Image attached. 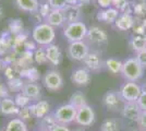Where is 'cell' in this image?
Masks as SVG:
<instances>
[{
  "instance_id": "cell-1",
  "label": "cell",
  "mask_w": 146,
  "mask_h": 131,
  "mask_svg": "<svg viewBox=\"0 0 146 131\" xmlns=\"http://www.w3.org/2000/svg\"><path fill=\"white\" fill-rule=\"evenodd\" d=\"M56 38V31L52 26L46 22L37 24L32 30V39L38 45L46 47L50 44H54Z\"/></svg>"
},
{
  "instance_id": "cell-2",
  "label": "cell",
  "mask_w": 146,
  "mask_h": 131,
  "mask_svg": "<svg viewBox=\"0 0 146 131\" xmlns=\"http://www.w3.org/2000/svg\"><path fill=\"white\" fill-rule=\"evenodd\" d=\"M121 73L127 81L136 82L144 74V68L136 58H129L122 65Z\"/></svg>"
},
{
  "instance_id": "cell-3",
  "label": "cell",
  "mask_w": 146,
  "mask_h": 131,
  "mask_svg": "<svg viewBox=\"0 0 146 131\" xmlns=\"http://www.w3.org/2000/svg\"><path fill=\"white\" fill-rule=\"evenodd\" d=\"M87 31H88V29L85 25V23H83L82 21H79V22L66 24L64 29H63V35L70 43L80 42L86 37Z\"/></svg>"
},
{
  "instance_id": "cell-4",
  "label": "cell",
  "mask_w": 146,
  "mask_h": 131,
  "mask_svg": "<svg viewBox=\"0 0 146 131\" xmlns=\"http://www.w3.org/2000/svg\"><path fill=\"white\" fill-rule=\"evenodd\" d=\"M78 109L71 104H63L58 106L54 112L56 120L60 125H70L73 121H75Z\"/></svg>"
},
{
  "instance_id": "cell-5",
  "label": "cell",
  "mask_w": 146,
  "mask_h": 131,
  "mask_svg": "<svg viewBox=\"0 0 146 131\" xmlns=\"http://www.w3.org/2000/svg\"><path fill=\"white\" fill-rule=\"evenodd\" d=\"M119 94L124 102H137L142 94V86L136 82L127 81L121 86Z\"/></svg>"
},
{
  "instance_id": "cell-6",
  "label": "cell",
  "mask_w": 146,
  "mask_h": 131,
  "mask_svg": "<svg viewBox=\"0 0 146 131\" xmlns=\"http://www.w3.org/2000/svg\"><path fill=\"white\" fill-rule=\"evenodd\" d=\"M43 84L48 91H59L63 85V78L57 70H48L43 78Z\"/></svg>"
},
{
  "instance_id": "cell-7",
  "label": "cell",
  "mask_w": 146,
  "mask_h": 131,
  "mask_svg": "<svg viewBox=\"0 0 146 131\" xmlns=\"http://www.w3.org/2000/svg\"><path fill=\"white\" fill-rule=\"evenodd\" d=\"M68 54L71 59L76 61H83L86 56L90 54V47L84 41L80 42H73L69 44L68 47Z\"/></svg>"
},
{
  "instance_id": "cell-8",
  "label": "cell",
  "mask_w": 146,
  "mask_h": 131,
  "mask_svg": "<svg viewBox=\"0 0 146 131\" xmlns=\"http://www.w3.org/2000/svg\"><path fill=\"white\" fill-rule=\"evenodd\" d=\"M95 121V112L91 106L85 105L78 109L75 121L81 127H90Z\"/></svg>"
},
{
  "instance_id": "cell-9",
  "label": "cell",
  "mask_w": 146,
  "mask_h": 131,
  "mask_svg": "<svg viewBox=\"0 0 146 131\" xmlns=\"http://www.w3.org/2000/svg\"><path fill=\"white\" fill-rule=\"evenodd\" d=\"M142 112L137 102H125L121 108L122 116L130 121H137Z\"/></svg>"
},
{
  "instance_id": "cell-10",
  "label": "cell",
  "mask_w": 146,
  "mask_h": 131,
  "mask_svg": "<svg viewBox=\"0 0 146 131\" xmlns=\"http://www.w3.org/2000/svg\"><path fill=\"white\" fill-rule=\"evenodd\" d=\"M122 100H123L121 98L120 94L115 92V91H109L104 95L103 103L108 110L116 112L118 109H120V105H121Z\"/></svg>"
},
{
  "instance_id": "cell-11",
  "label": "cell",
  "mask_w": 146,
  "mask_h": 131,
  "mask_svg": "<svg viewBox=\"0 0 146 131\" xmlns=\"http://www.w3.org/2000/svg\"><path fill=\"white\" fill-rule=\"evenodd\" d=\"M62 13L64 15L66 24L79 22L82 18V10L80 5H67L62 9Z\"/></svg>"
},
{
  "instance_id": "cell-12",
  "label": "cell",
  "mask_w": 146,
  "mask_h": 131,
  "mask_svg": "<svg viewBox=\"0 0 146 131\" xmlns=\"http://www.w3.org/2000/svg\"><path fill=\"white\" fill-rule=\"evenodd\" d=\"M86 37L93 44H104L107 42L108 35L103 29L98 26H91L87 31Z\"/></svg>"
},
{
  "instance_id": "cell-13",
  "label": "cell",
  "mask_w": 146,
  "mask_h": 131,
  "mask_svg": "<svg viewBox=\"0 0 146 131\" xmlns=\"http://www.w3.org/2000/svg\"><path fill=\"white\" fill-rule=\"evenodd\" d=\"M30 109L31 112H32L33 117L42 119L43 117L47 116L49 114L50 105L48 104V102H46V100H36V102L32 103L30 105Z\"/></svg>"
},
{
  "instance_id": "cell-14",
  "label": "cell",
  "mask_w": 146,
  "mask_h": 131,
  "mask_svg": "<svg viewBox=\"0 0 146 131\" xmlns=\"http://www.w3.org/2000/svg\"><path fill=\"white\" fill-rule=\"evenodd\" d=\"M71 80L76 85H87L91 81L90 70L86 68L75 69L71 74Z\"/></svg>"
},
{
  "instance_id": "cell-15",
  "label": "cell",
  "mask_w": 146,
  "mask_h": 131,
  "mask_svg": "<svg viewBox=\"0 0 146 131\" xmlns=\"http://www.w3.org/2000/svg\"><path fill=\"white\" fill-rule=\"evenodd\" d=\"M20 108L15 104V102L11 97H3L0 98V112L7 116H13L18 115Z\"/></svg>"
},
{
  "instance_id": "cell-16",
  "label": "cell",
  "mask_w": 146,
  "mask_h": 131,
  "mask_svg": "<svg viewBox=\"0 0 146 131\" xmlns=\"http://www.w3.org/2000/svg\"><path fill=\"white\" fill-rule=\"evenodd\" d=\"M46 55H47V60L54 66H58L61 63L62 59V54H61L60 47L56 44H50L45 47Z\"/></svg>"
},
{
  "instance_id": "cell-17",
  "label": "cell",
  "mask_w": 146,
  "mask_h": 131,
  "mask_svg": "<svg viewBox=\"0 0 146 131\" xmlns=\"http://www.w3.org/2000/svg\"><path fill=\"white\" fill-rule=\"evenodd\" d=\"M22 92L32 100L36 102L38 100V98L40 97V94H42V90L40 86L37 84L36 82H26L24 83V86L22 88Z\"/></svg>"
},
{
  "instance_id": "cell-18",
  "label": "cell",
  "mask_w": 146,
  "mask_h": 131,
  "mask_svg": "<svg viewBox=\"0 0 146 131\" xmlns=\"http://www.w3.org/2000/svg\"><path fill=\"white\" fill-rule=\"evenodd\" d=\"M96 18L98 21H104L105 23H109V24L115 23L117 19L119 18V10L110 7L108 9H104L102 11H98Z\"/></svg>"
},
{
  "instance_id": "cell-19",
  "label": "cell",
  "mask_w": 146,
  "mask_h": 131,
  "mask_svg": "<svg viewBox=\"0 0 146 131\" xmlns=\"http://www.w3.org/2000/svg\"><path fill=\"white\" fill-rule=\"evenodd\" d=\"M83 63L85 65L86 69L92 70V71H98L103 67L102 58L97 53H91L90 51V54L86 56V58L83 60Z\"/></svg>"
},
{
  "instance_id": "cell-20",
  "label": "cell",
  "mask_w": 146,
  "mask_h": 131,
  "mask_svg": "<svg viewBox=\"0 0 146 131\" xmlns=\"http://www.w3.org/2000/svg\"><path fill=\"white\" fill-rule=\"evenodd\" d=\"M45 22L49 24L50 26L55 27H60L63 24H66V20H64V15L62 13V10H51L48 17L46 18Z\"/></svg>"
},
{
  "instance_id": "cell-21",
  "label": "cell",
  "mask_w": 146,
  "mask_h": 131,
  "mask_svg": "<svg viewBox=\"0 0 146 131\" xmlns=\"http://www.w3.org/2000/svg\"><path fill=\"white\" fill-rule=\"evenodd\" d=\"M116 27L120 31H128L130 29H132L135 22H134V18L132 14H128V13H122L119 15V18L117 19L115 22Z\"/></svg>"
},
{
  "instance_id": "cell-22",
  "label": "cell",
  "mask_w": 146,
  "mask_h": 131,
  "mask_svg": "<svg viewBox=\"0 0 146 131\" xmlns=\"http://www.w3.org/2000/svg\"><path fill=\"white\" fill-rule=\"evenodd\" d=\"M15 5L20 10L29 13L36 12L39 9L38 0H15Z\"/></svg>"
},
{
  "instance_id": "cell-23",
  "label": "cell",
  "mask_w": 146,
  "mask_h": 131,
  "mask_svg": "<svg viewBox=\"0 0 146 131\" xmlns=\"http://www.w3.org/2000/svg\"><path fill=\"white\" fill-rule=\"evenodd\" d=\"M5 131H29V129L24 121L18 117L8 121V124L5 127Z\"/></svg>"
},
{
  "instance_id": "cell-24",
  "label": "cell",
  "mask_w": 146,
  "mask_h": 131,
  "mask_svg": "<svg viewBox=\"0 0 146 131\" xmlns=\"http://www.w3.org/2000/svg\"><path fill=\"white\" fill-rule=\"evenodd\" d=\"M58 125L54 114H48L47 116L39 119V129L44 131H51Z\"/></svg>"
},
{
  "instance_id": "cell-25",
  "label": "cell",
  "mask_w": 146,
  "mask_h": 131,
  "mask_svg": "<svg viewBox=\"0 0 146 131\" xmlns=\"http://www.w3.org/2000/svg\"><path fill=\"white\" fill-rule=\"evenodd\" d=\"M69 104H71L72 106H74L76 109H79L81 107L87 105V100H86V96L82 93L81 91H76L70 96L69 100Z\"/></svg>"
},
{
  "instance_id": "cell-26",
  "label": "cell",
  "mask_w": 146,
  "mask_h": 131,
  "mask_svg": "<svg viewBox=\"0 0 146 131\" xmlns=\"http://www.w3.org/2000/svg\"><path fill=\"white\" fill-rule=\"evenodd\" d=\"M130 45L136 53L146 49V35H134L130 42Z\"/></svg>"
},
{
  "instance_id": "cell-27",
  "label": "cell",
  "mask_w": 146,
  "mask_h": 131,
  "mask_svg": "<svg viewBox=\"0 0 146 131\" xmlns=\"http://www.w3.org/2000/svg\"><path fill=\"white\" fill-rule=\"evenodd\" d=\"M23 27H24V25H23V21L21 19H11L8 24V30L13 36H15L24 31Z\"/></svg>"
},
{
  "instance_id": "cell-28",
  "label": "cell",
  "mask_w": 146,
  "mask_h": 131,
  "mask_svg": "<svg viewBox=\"0 0 146 131\" xmlns=\"http://www.w3.org/2000/svg\"><path fill=\"white\" fill-rule=\"evenodd\" d=\"M105 65H106L107 69L109 70L111 73L117 74V73H119V72L122 71V65H123V63H121L118 59H115V58H109V59L106 60Z\"/></svg>"
},
{
  "instance_id": "cell-29",
  "label": "cell",
  "mask_w": 146,
  "mask_h": 131,
  "mask_svg": "<svg viewBox=\"0 0 146 131\" xmlns=\"http://www.w3.org/2000/svg\"><path fill=\"white\" fill-rule=\"evenodd\" d=\"M21 76H24L26 79H29V81L31 82H36L39 78V73H38V70L35 67H30V68H26L21 70L20 72Z\"/></svg>"
},
{
  "instance_id": "cell-30",
  "label": "cell",
  "mask_w": 146,
  "mask_h": 131,
  "mask_svg": "<svg viewBox=\"0 0 146 131\" xmlns=\"http://www.w3.org/2000/svg\"><path fill=\"white\" fill-rule=\"evenodd\" d=\"M102 131H119L120 125L116 119H106L102 124Z\"/></svg>"
},
{
  "instance_id": "cell-31",
  "label": "cell",
  "mask_w": 146,
  "mask_h": 131,
  "mask_svg": "<svg viewBox=\"0 0 146 131\" xmlns=\"http://www.w3.org/2000/svg\"><path fill=\"white\" fill-rule=\"evenodd\" d=\"M14 102L19 106V108H23V107H27L32 104V100L29 98L23 92L17 93L15 97H14Z\"/></svg>"
},
{
  "instance_id": "cell-32",
  "label": "cell",
  "mask_w": 146,
  "mask_h": 131,
  "mask_svg": "<svg viewBox=\"0 0 146 131\" xmlns=\"http://www.w3.org/2000/svg\"><path fill=\"white\" fill-rule=\"evenodd\" d=\"M34 61L36 63H47V55H46V50H45V47L43 46H39L37 47V49L34 51Z\"/></svg>"
},
{
  "instance_id": "cell-33",
  "label": "cell",
  "mask_w": 146,
  "mask_h": 131,
  "mask_svg": "<svg viewBox=\"0 0 146 131\" xmlns=\"http://www.w3.org/2000/svg\"><path fill=\"white\" fill-rule=\"evenodd\" d=\"M8 86L9 88L13 91V92H22V88L24 86V82L21 78H14L12 80H9L8 81Z\"/></svg>"
},
{
  "instance_id": "cell-34",
  "label": "cell",
  "mask_w": 146,
  "mask_h": 131,
  "mask_svg": "<svg viewBox=\"0 0 146 131\" xmlns=\"http://www.w3.org/2000/svg\"><path fill=\"white\" fill-rule=\"evenodd\" d=\"M132 13H135L136 15H144L146 14V3L145 2H135L131 3Z\"/></svg>"
},
{
  "instance_id": "cell-35",
  "label": "cell",
  "mask_w": 146,
  "mask_h": 131,
  "mask_svg": "<svg viewBox=\"0 0 146 131\" xmlns=\"http://www.w3.org/2000/svg\"><path fill=\"white\" fill-rule=\"evenodd\" d=\"M52 9L49 6L48 1H45V2H39V9H38V12L40 13V15L43 17L44 19L46 20V18L48 17V14L50 13Z\"/></svg>"
},
{
  "instance_id": "cell-36",
  "label": "cell",
  "mask_w": 146,
  "mask_h": 131,
  "mask_svg": "<svg viewBox=\"0 0 146 131\" xmlns=\"http://www.w3.org/2000/svg\"><path fill=\"white\" fill-rule=\"evenodd\" d=\"M18 116H19V118L22 119L24 122L26 120H29V119L32 118L33 115H32V112H31V109H30V106L20 108V112H19Z\"/></svg>"
},
{
  "instance_id": "cell-37",
  "label": "cell",
  "mask_w": 146,
  "mask_h": 131,
  "mask_svg": "<svg viewBox=\"0 0 146 131\" xmlns=\"http://www.w3.org/2000/svg\"><path fill=\"white\" fill-rule=\"evenodd\" d=\"M47 1L52 10H62L67 6L66 0H47Z\"/></svg>"
},
{
  "instance_id": "cell-38",
  "label": "cell",
  "mask_w": 146,
  "mask_h": 131,
  "mask_svg": "<svg viewBox=\"0 0 146 131\" xmlns=\"http://www.w3.org/2000/svg\"><path fill=\"white\" fill-rule=\"evenodd\" d=\"M129 5L128 0H112V6H115L117 10L119 11H124L127 9V7Z\"/></svg>"
},
{
  "instance_id": "cell-39",
  "label": "cell",
  "mask_w": 146,
  "mask_h": 131,
  "mask_svg": "<svg viewBox=\"0 0 146 131\" xmlns=\"http://www.w3.org/2000/svg\"><path fill=\"white\" fill-rule=\"evenodd\" d=\"M37 46H38V45H37L33 39H30V38H29V39L23 44L24 50H29V51H33V53L37 49Z\"/></svg>"
},
{
  "instance_id": "cell-40",
  "label": "cell",
  "mask_w": 146,
  "mask_h": 131,
  "mask_svg": "<svg viewBox=\"0 0 146 131\" xmlns=\"http://www.w3.org/2000/svg\"><path fill=\"white\" fill-rule=\"evenodd\" d=\"M135 58H136L137 61L142 65V67L145 68L146 67V49L139 51V53L136 54V57H135Z\"/></svg>"
},
{
  "instance_id": "cell-41",
  "label": "cell",
  "mask_w": 146,
  "mask_h": 131,
  "mask_svg": "<svg viewBox=\"0 0 146 131\" xmlns=\"http://www.w3.org/2000/svg\"><path fill=\"white\" fill-rule=\"evenodd\" d=\"M137 104L141 107V109L143 112H146V92L142 91V94L140 95L139 100H137Z\"/></svg>"
},
{
  "instance_id": "cell-42",
  "label": "cell",
  "mask_w": 146,
  "mask_h": 131,
  "mask_svg": "<svg viewBox=\"0 0 146 131\" xmlns=\"http://www.w3.org/2000/svg\"><path fill=\"white\" fill-rule=\"evenodd\" d=\"M31 19H32V21L36 25L45 22V19L40 15V13L38 12V11H36V12H34V13H31Z\"/></svg>"
},
{
  "instance_id": "cell-43",
  "label": "cell",
  "mask_w": 146,
  "mask_h": 131,
  "mask_svg": "<svg viewBox=\"0 0 146 131\" xmlns=\"http://www.w3.org/2000/svg\"><path fill=\"white\" fill-rule=\"evenodd\" d=\"M15 72H17V70H15V68H14L13 66H8V67L5 69V74H6L8 81H9V80H12V79L15 78V76H14V73H15Z\"/></svg>"
},
{
  "instance_id": "cell-44",
  "label": "cell",
  "mask_w": 146,
  "mask_h": 131,
  "mask_svg": "<svg viewBox=\"0 0 146 131\" xmlns=\"http://www.w3.org/2000/svg\"><path fill=\"white\" fill-rule=\"evenodd\" d=\"M137 125H139V128H141L142 130H146V112H142L140 118L136 121Z\"/></svg>"
},
{
  "instance_id": "cell-45",
  "label": "cell",
  "mask_w": 146,
  "mask_h": 131,
  "mask_svg": "<svg viewBox=\"0 0 146 131\" xmlns=\"http://www.w3.org/2000/svg\"><path fill=\"white\" fill-rule=\"evenodd\" d=\"M133 30H134V34L135 35H145V25L143 23L141 24H135L133 26Z\"/></svg>"
},
{
  "instance_id": "cell-46",
  "label": "cell",
  "mask_w": 146,
  "mask_h": 131,
  "mask_svg": "<svg viewBox=\"0 0 146 131\" xmlns=\"http://www.w3.org/2000/svg\"><path fill=\"white\" fill-rule=\"evenodd\" d=\"M98 6L103 9H108L112 6V0H97Z\"/></svg>"
},
{
  "instance_id": "cell-47",
  "label": "cell",
  "mask_w": 146,
  "mask_h": 131,
  "mask_svg": "<svg viewBox=\"0 0 146 131\" xmlns=\"http://www.w3.org/2000/svg\"><path fill=\"white\" fill-rule=\"evenodd\" d=\"M51 131H70V129L68 128V126L60 125V124H58V125L56 126L55 128H54V129H52Z\"/></svg>"
},
{
  "instance_id": "cell-48",
  "label": "cell",
  "mask_w": 146,
  "mask_h": 131,
  "mask_svg": "<svg viewBox=\"0 0 146 131\" xmlns=\"http://www.w3.org/2000/svg\"><path fill=\"white\" fill-rule=\"evenodd\" d=\"M8 93H7V88L5 85L0 84V98H3V97H8L7 96Z\"/></svg>"
},
{
  "instance_id": "cell-49",
  "label": "cell",
  "mask_w": 146,
  "mask_h": 131,
  "mask_svg": "<svg viewBox=\"0 0 146 131\" xmlns=\"http://www.w3.org/2000/svg\"><path fill=\"white\" fill-rule=\"evenodd\" d=\"M7 67H8V65L5 63L3 58H0V70H5Z\"/></svg>"
},
{
  "instance_id": "cell-50",
  "label": "cell",
  "mask_w": 146,
  "mask_h": 131,
  "mask_svg": "<svg viewBox=\"0 0 146 131\" xmlns=\"http://www.w3.org/2000/svg\"><path fill=\"white\" fill-rule=\"evenodd\" d=\"M93 0H79L80 6H84V5H90Z\"/></svg>"
},
{
  "instance_id": "cell-51",
  "label": "cell",
  "mask_w": 146,
  "mask_h": 131,
  "mask_svg": "<svg viewBox=\"0 0 146 131\" xmlns=\"http://www.w3.org/2000/svg\"><path fill=\"white\" fill-rule=\"evenodd\" d=\"M67 5H79V0H66Z\"/></svg>"
},
{
  "instance_id": "cell-52",
  "label": "cell",
  "mask_w": 146,
  "mask_h": 131,
  "mask_svg": "<svg viewBox=\"0 0 146 131\" xmlns=\"http://www.w3.org/2000/svg\"><path fill=\"white\" fill-rule=\"evenodd\" d=\"M3 15H5V10H3V8L0 6V20L3 18Z\"/></svg>"
},
{
  "instance_id": "cell-53",
  "label": "cell",
  "mask_w": 146,
  "mask_h": 131,
  "mask_svg": "<svg viewBox=\"0 0 146 131\" xmlns=\"http://www.w3.org/2000/svg\"><path fill=\"white\" fill-rule=\"evenodd\" d=\"M129 131H144V130H142L141 128H133V129H131V130Z\"/></svg>"
},
{
  "instance_id": "cell-54",
  "label": "cell",
  "mask_w": 146,
  "mask_h": 131,
  "mask_svg": "<svg viewBox=\"0 0 146 131\" xmlns=\"http://www.w3.org/2000/svg\"><path fill=\"white\" fill-rule=\"evenodd\" d=\"M74 131H85V130H84V127H81V128H76V129H74Z\"/></svg>"
},
{
  "instance_id": "cell-55",
  "label": "cell",
  "mask_w": 146,
  "mask_h": 131,
  "mask_svg": "<svg viewBox=\"0 0 146 131\" xmlns=\"http://www.w3.org/2000/svg\"><path fill=\"white\" fill-rule=\"evenodd\" d=\"M142 91H145V92H146V82L143 84V85H142Z\"/></svg>"
},
{
  "instance_id": "cell-56",
  "label": "cell",
  "mask_w": 146,
  "mask_h": 131,
  "mask_svg": "<svg viewBox=\"0 0 146 131\" xmlns=\"http://www.w3.org/2000/svg\"><path fill=\"white\" fill-rule=\"evenodd\" d=\"M36 131H44V130H40V129H39V130H36Z\"/></svg>"
},
{
  "instance_id": "cell-57",
  "label": "cell",
  "mask_w": 146,
  "mask_h": 131,
  "mask_svg": "<svg viewBox=\"0 0 146 131\" xmlns=\"http://www.w3.org/2000/svg\"><path fill=\"white\" fill-rule=\"evenodd\" d=\"M0 131H5V130H2V129H0Z\"/></svg>"
},
{
  "instance_id": "cell-58",
  "label": "cell",
  "mask_w": 146,
  "mask_h": 131,
  "mask_svg": "<svg viewBox=\"0 0 146 131\" xmlns=\"http://www.w3.org/2000/svg\"><path fill=\"white\" fill-rule=\"evenodd\" d=\"M144 2H145V3H146V0H145V1H144Z\"/></svg>"
},
{
  "instance_id": "cell-59",
  "label": "cell",
  "mask_w": 146,
  "mask_h": 131,
  "mask_svg": "<svg viewBox=\"0 0 146 131\" xmlns=\"http://www.w3.org/2000/svg\"><path fill=\"white\" fill-rule=\"evenodd\" d=\"M100 131H102V130H100Z\"/></svg>"
}]
</instances>
